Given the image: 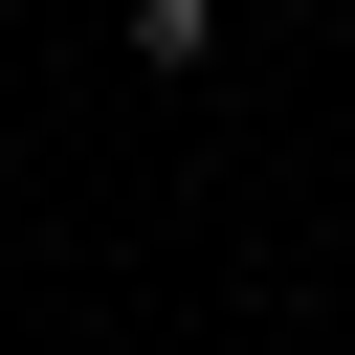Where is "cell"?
Listing matches in <instances>:
<instances>
[{
    "label": "cell",
    "instance_id": "obj_1",
    "mask_svg": "<svg viewBox=\"0 0 355 355\" xmlns=\"http://www.w3.org/2000/svg\"><path fill=\"white\" fill-rule=\"evenodd\" d=\"M222 44H244V22H222V0H111V67H133V89H200V67H222Z\"/></svg>",
    "mask_w": 355,
    "mask_h": 355
},
{
    "label": "cell",
    "instance_id": "obj_2",
    "mask_svg": "<svg viewBox=\"0 0 355 355\" xmlns=\"http://www.w3.org/2000/svg\"><path fill=\"white\" fill-rule=\"evenodd\" d=\"M222 22H244V0H222Z\"/></svg>",
    "mask_w": 355,
    "mask_h": 355
}]
</instances>
